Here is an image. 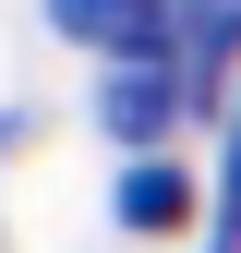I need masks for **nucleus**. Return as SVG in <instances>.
<instances>
[{
  "mask_svg": "<svg viewBox=\"0 0 241 253\" xmlns=\"http://www.w3.org/2000/svg\"><path fill=\"white\" fill-rule=\"evenodd\" d=\"M193 253H241V97H229V145L205 169V241Z\"/></svg>",
  "mask_w": 241,
  "mask_h": 253,
  "instance_id": "4",
  "label": "nucleus"
},
{
  "mask_svg": "<svg viewBox=\"0 0 241 253\" xmlns=\"http://www.w3.org/2000/svg\"><path fill=\"white\" fill-rule=\"evenodd\" d=\"M109 217H120L133 241L181 229V217H193V169H181V157H133V169H120V193H109Z\"/></svg>",
  "mask_w": 241,
  "mask_h": 253,
  "instance_id": "3",
  "label": "nucleus"
},
{
  "mask_svg": "<svg viewBox=\"0 0 241 253\" xmlns=\"http://www.w3.org/2000/svg\"><path fill=\"white\" fill-rule=\"evenodd\" d=\"M193 109H205V84L181 73V60H97V133H109V145L157 157Z\"/></svg>",
  "mask_w": 241,
  "mask_h": 253,
  "instance_id": "1",
  "label": "nucleus"
},
{
  "mask_svg": "<svg viewBox=\"0 0 241 253\" xmlns=\"http://www.w3.org/2000/svg\"><path fill=\"white\" fill-rule=\"evenodd\" d=\"M241 48V0H181V73L217 84V60Z\"/></svg>",
  "mask_w": 241,
  "mask_h": 253,
  "instance_id": "5",
  "label": "nucleus"
},
{
  "mask_svg": "<svg viewBox=\"0 0 241 253\" xmlns=\"http://www.w3.org/2000/svg\"><path fill=\"white\" fill-rule=\"evenodd\" d=\"M48 24L97 60H181V0H48Z\"/></svg>",
  "mask_w": 241,
  "mask_h": 253,
  "instance_id": "2",
  "label": "nucleus"
}]
</instances>
